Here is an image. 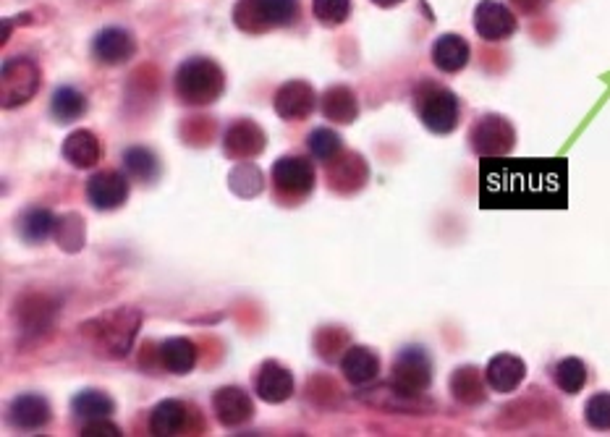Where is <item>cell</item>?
<instances>
[{
    "label": "cell",
    "instance_id": "cell-16",
    "mask_svg": "<svg viewBox=\"0 0 610 437\" xmlns=\"http://www.w3.org/2000/svg\"><path fill=\"white\" fill-rule=\"evenodd\" d=\"M262 147H265V134L254 121H236L223 139V152L234 160L257 158Z\"/></svg>",
    "mask_w": 610,
    "mask_h": 437
},
{
    "label": "cell",
    "instance_id": "cell-1",
    "mask_svg": "<svg viewBox=\"0 0 610 437\" xmlns=\"http://www.w3.org/2000/svg\"><path fill=\"white\" fill-rule=\"evenodd\" d=\"M566 173L553 163H493L482 165V199L487 205L542 207L563 205Z\"/></svg>",
    "mask_w": 610,
    "mask_h": 437
},
{
    "label": "cell",
    "instance_id": "cell-11",
    "mask_svg": "<svg viewBox=\"0 0 610 437\" xmlns=\"http://www.w3.org/2000/svg\"><path fill=\"white\" fill-rule=\"evenodd\" d=\"M270 176H273L275 189L291 194V197H307L315 189V168L307 158L291 155V158L275 160Z\"/></svg>",
    "mask_w": 610,
    "mask_h": 437
},
{
    "label": "cell",
    "instance_id": "cell-30",
    "mask_svg": "<svg viewBox=\"0 0 610 437\" xmlns=\"http://www.w3.org/2000/svg\"><path fill=\"white\" fill-rule=\"evenodd\" d=\"M553 380H556L558 388L569 396H576L579 390L587 385V364L576 356H569V359H561L556 364V372H553Z\"/></svg>",
    "mask_w": 610,
    "mask_h": 437
},
{
    "label": "cell",
    "instance_id": "cell-9",
    "mask_svg": "<svg viewBox=\"0 0 610 437\" xmlns=\"http://www.w3.org/2000/svg\"><path fill=\"white\" fill-rule=\"evenodd\" d=\"M131 194L129 178L121 171H100L92 173L87 181V199L100 212H113L126 205Z\"/></svg>",
    "mask_w": 610,
    "mask_h": 437
},
{
    "label": "cell",
    "instance_id": "cell-7",
    "mask_svg": "<svg viewBox=\"0 0 610 437\" xmlns=\"http://www.w3.org/2000/svg\"><path fill=\"white\" fill-rule=\"evenodd\" d=\"M391 383L396 385L404 396L419 398L432 383V362L422 346H406L398 351L393 362Z\"/></svg>",
    "mask_w": 610,
    "mask_h": 437
},
{
    "label": "cell",
    "instance_id": "cell-3",
    "mask_svg": "<svg viewBox=\"0 0 610 437\" xmlns=\"http://www.w3.org/2000/svg\"><path fill=\"white\" fill-rule=\"evenodd\" d=\"M176 95L186 105H213L223 89H226V74L218 63L197 55L189 58L176 71Z\"/></svg>",
    "mask_w": 610,
    "mask_h": 437
},
{
    "label": "cell",
    "instance_id": "cell-8",
    "mask_svg": "<svg viewBox=\"0 0 610 437\" xmlns=\"http://www.w3.org/2000/svg\"><path fill=\"white\" fill-rule=\"evenodd\" d=\"M469 144L480 158H503L514 150L516 131L503 116H482L469 131Z\"/></svg>",
    "mask_w": 610,
    "mask_h": 437
},
{
    "label": "cell",
    "instance_id": "cell-2",
    "mask_svg": "<svg viewBox=\"0 0 610 437\" xmlns=\"http://www.w3.org/2000/svg\"><path fill=\"white\" fill-rule=\"evenodd\" d=\"M142 328V315L134 307H116L110 312H103L95 320L84 322L82 335L87 338L97 354L110 356V359H121L131 351L134 338Z\"/></svg>",
    "mask_w": 610,
    "mask_h": 437
},
{
    "label": "cell",
    "instance_id": "cell-13",
    "mask_svg": "<svg viewBox=\"0 0 610 437\" xmlns=\"http://www.w3.org/2000/svg\"><path fill=\"white\" fill-rule=\"evenodd\" d=\"M317 105V95L312 84L302 82V79H291L275 92V113L283 121H304L312 116V110Z\"/></svg>",
    "mask_w": 610,
    "mask_h": 437
},
{
    "label": "cell",
    "instance_id": "cell-24",
    "mask_svg": "<svg viewBox=\"0 0 610 437\" xmlns=\"http://www.w3.org/2000/svg\"><path fill=\"white\" fill-rule=\"evenodd\" d=\"M160 364L171 375H189L197 367V346L189 338H168L160 346Z\"/></svg>",
    "mask_w": 610,
    "mask_h": 437
},
{
    "label": "cell",
    "instance_id": "cell-6",
    "mask_svg": "<svg viewBox=\"0 0 610 437\" xmlns=\"http://www.w3.org/2000/svg\"><path fill=\"white\" fill-rule=\"evenodd\" d=\"M40 89V69L32 58H14L3 66L0 74V95H3V108H19L27 105Z\"/></svg>",
    "mask_w": 610,
    "mask_h": 437
},
{
    "label": "cell",
    "instance_id": "cell-34",
    "mask_svg": "<svg viewBox=\"0 0 610 437\" xmlns=\"http://www.w3.org/2000/svg\"><path fill=\"white\" fill-rule=\"evenodd\" d=\"M82 435L84 437H121L124 432H121L118 424L108 422V419H95V422H84Z\"/></svg>",
    "mask_w": 610,
    "mask_h": 437
},
{
    "label": "cell",
    "instance_id": "cell-23",
    "mask_svg": "<svg viewBox=\"0 0 610 437\" xmlns=\"http://www.w3.org/2000/svg\"><path fill=\"white\" fill-rule=\"evenodd\" d=\"M58 220L50 210L45 207H29L16 218V231L27 244H42L50 239V233L55 231Z\"/></svg>",
    "mask_w": 610,
    "mask_h": 437
},
{
    "label": "cell",
    "instance_id": "cell-14",
    "mask_svg": "<svg viewBox=\"0 0 610 437\" xmlns=\"http://www.w3.org/2000/svg\"><path fill=\"white\" fill-rule=\"evenodd\" d=\"M213 411L223 427H241L254 417V403L247 390L239 385H228V388L215 390Z\"/></svg>",
    "mask_w": 610,
    "mask_h": 437
},
{
    "label": "cell",
    "instance_id": "cell-17",
    "mask_svg": "<svg viewBox=\"0 0 610 437\" xmlns=\"http://www.w3.org/2000/svg\"><path fill=\"white\" fill-rule=\"evenodd\" d=\"M527 377V364L514 354L493 356L485 367V380L495 393H514Z\"/></svg>",
    "mask_w": 610,
    "mask_h": 437
},
{
    "label": "cell",
    "instance_id": "cell-10",
    "mask_svg": "<svg viewBox=\"0 0 610 437\" xmlns=\"http://www.w3.org/2000/svg\"><path fill=\"white\" fill-rule=\"evenodd\" d=\"M516 27H519V21H516L514 11L503 6L501 0H482L480 6L474 8V29L482 40H508L516 32Z\"/></svg>",
    "mask_w": 610,
    "mask_h": 437
},
{
    "label": "cell",
    "instance_id": "cell-33",
    "mask_svg": "<svg viewBox=\"0 0 610 437\" xmlns=\"http://www.w3.org/2000/svg\"><path fill=\"white\" fill-rule=\"evenodd\" d=\"M584 419L592 430H610V393H595L584 406Z\"/></svg>",
    "mask_w": 610,
    "mask_h": 437
},
{
    "label": "cell",
    "instance_id": "cell-27",
    "mask_svg": "<svg viewBox=\"0 0 610 437\" xmlns=\"http://www.w3.org/2000/svg\"><path fill=\"white\" fill-rule=\"evenodd\" d=\"M50 113L58 123H74L87 113V97L74 87H58L50 100Z\"/></svg>",
    "mask_w": 610,
    "mask_h": 437
},
{
    "label": "cell",
    "instance_id": "cell-18",
    "mask_svg": "<svg viewBox=\"0 0 610 437\" xmlns=\"http://www.w3.org/2000/svg\"><path fill=\"white\" fill-rule=\"evenodd\" d=\"M8 419L19 430H42L50 422V403L40 393H21L8 406Z\"/></svg>",
    "mask_w": 610,
    "mask_h": 437
},
{
    "label": "cell",
    "instance_id": "cell-5",
    "mask_svg": "<svg viewBox=\"0 0 610 437\" xmlns=\"http://www.w3.org/2000/svg\"><path fill=\"white\" fill-rule=\"evenodd\" d=\"M417 113L419 121L425 123V129L432 134H440L446 137L451 131H456L459 126V97L453 95L451 89L443 87V84H432L425 82L419 84L417 89Z\"/></svg>",
    "mask_w": 610,
    "mask_h": 437
},
{
    "label": "cell",
    "instance_id": "cell-20",
    "mask_svg": "<svg viewBox=\"0 0 610 437\" xmlns=\"http://www.w3.org/2000/svg\"><path fill=\"white\" fill-rule=\"evenodd\" d=\"M341 372L351 385L372 383L380 372V356L370 346H346L341 356Z\"/></svg>",
    "mask_w": 610,
    "mask_h": 437
},
{
    "label": "cell",
    "instance_id": "cell-26",
    "mask_svg": "<svg viewBox=\"0 0 610 437\" xmlns=\"http://www.w3.org/2000/svg\"><path fill=\"white\" fill-rule=\"evenodd\" d=\"M71 411L82 422H95V419H108L116 411V401L103 390H82L71 401Z\"/></svg>",
    "mask_w": 610,
    "mask_h": 437
},
{
    "label": "cell",
    "instance_id": "cell-36",
    "mask_svg": "<svg viewBox=\"0 0 610 437\" xmlns=\"http://www.w3.org/2000/svg\"><path fill=\"white\" fill-rule=\"evenodd\" d=\"M372 3H375V6H380V8H396V6H401L404 0H372Z\"/></svg>",
    "mask_w": 610,
    "mask_h": 437
},
{
    "label": "cell",
    "instance_id": "cell-25",
    "mask_svg": "<svg viewBox=\"0 0 610 437\" xmlns=\"http://www.w3.org/2000/svg\"><path fill=\"white\" fill-rule=\"evenodd\" d=\"M323 116L333 123H354L359 116L357 95L349 87H330L323 95Z\"/></svg>",
    "mask_w": 610,
    "mask_h": 437
},
{
    "label": "cell",
    "instance_id": "cell-29",
    "mask_svg": "<svg viewBox=\"0 0 610 437\" xmlns=\"http://www.w3.org/2000/svg\"><path fill=\"white\" fill-rule=\"evenodd\" d=\"M124 168L131 178H137V181L150 184V181L158 178L160 160H158V155H155L152 150H147V147H129L124 155Z\"/></svg>",
    "mask_w": 610,
    "mask_h": 437
},
{
    "label": "cell",
    "instance_id": "cell-15",
    "mask_svg": "<svg viewBox=\"0 0 610 437\" xmlns=\"http://www.w3.org/2000/svg\"><path fill=\"white\" fill-rule=\"evenodd\" d=\"M254 388H257V396L265 403H286L288 398L294 396V375L281 362L268 359L260 367Z\"/></svg>",
    "mask_w": 610,
    "mask_h": 437
},
{
    "label": "cell",
    "instance_id": "cell-32",
    "mask_svg": "<svg viewBox=\"0 0 610 437\" xmlns=\"http://www.w3.org/2000/svg\"><path fill=\"white\" fill-rule=\"evenodd\" d=\"M312 14L323 27H341L351 16V0H312Z\"/></svg>",
    "mask_w": 610,
    "mask_h": 437
},
{
    "label": "cell",
    "instance_id": "cell-12",
    "mask_svg": "<svg viewBox=\"0 0 610 437\" xmlns=\"http://www.w3.org/2000/svg\"><path fill=\"white\" fill-rule=\"evenodd\" d=\"M92 55H95V61L105 63V66H121L137 55V40L129 29L105 27L92 40Z\"/></svg>",
    "mask_w": 610,
    "mask_h": 437
},
{
    "label": "cell",
    "instance_id": "cell-4",
    "mask_svg": "<svg viewBox=\"0 0 610 437\" xmlns=\"http://www.w3.org/2000/svg\"><path fill=\"white\" fill-rule=\"evenodd\" d=\"M299 16V0H239L234 24L247 35H265L270 29L288 27Z\"/></svg>",
    "mask_w": 610,
    "mask_h": 437
},
{
    "label": "cell",
    "instance_id": "cell-35",
    "mask_svg": "<svg viewBox=\"0 0 610 437\" xmlns=\"http://www.w3.org/2000/svg\"><path fill=\"white\" fill-rule=\"evenodd\" d=\"M511 3H514V6L519 8L521 14L535 16L537 11H540V8L545 6V3H548V0H511Z\"/></svg>",
    "mask_w": 610,
    "mask_h": 437
},
{
    "label": "cell",
    "instance_id": "cell-19",
    "mask_svg": "<svg viewBox=\"0 0 610 437\" xmlns=\"http://www.w3.org/2000/svg\"><path fill=\"white\" fill-rule=\"evenodd\" d=\"M61 155L69 165H74L79 171H87V168H95L100 163V158H103V144H100V139L90 129L71 131L66 142H63Z\"/></svg>",
    "mask_w": 610,
    "mask_h": 437
},
{
    "label": "cell",
    "instance_id": "cell-21",
    "mask_svg": "<svg viewBox=\"0 0 610 437\" xmlns=\"http://www.w3.org/2000/svg\"><path fill=\"white\" fill-rule=\"evenodd\" d=\"M186 424H189V409H186V403L176 401V398L160 401L150 414V432L158 437L184 435Z\"/></svg>",
    "mask_w": 610,
    "mask_h": 437
},
{
    "label": "cell",
    "instance_id": "cell-22",
    "mask_svg": "<svg viewBox=\"0 0 610 437\" xmlns=\"http://www.w3.org/2000/svg\"><path fill=\"white\" fill-rule=\"evenodd\" d=\"M469 42L459 35H443L432 45V63L438 66L443 74H456L469 63Z\"/></svg>",
    "mask_w": 610,
    "mask_h": 437
},
{
    "label": "cell",
    "instance_id": "cell-31",
    "mask_svg": "<svg viewBox=\"0 0 610 437\" xmlns=\"http://www.w3.org/2000/svg\"><path fill=\"white\" fill-rule=\"evenodd\" d=\"M307 147H309V155H312V158L325 160V163H333V160H336L343 150L341 134L333 129H328V126H320V129H315L307 137Z\"/></svg>",
    "mask_w": 610,
    "mask_h": 437
},
{
    "label": "cell",
    "instance_id": "cell-28",
    "mask_svg": "<svg viewBox=\"0 0 610 437\" xmlns=\"http://www.w3.org/2000/svg\"><path fill=\"white\" fill-rule=\"evenodd\" d=\"M451 393L456 401L461 403H482L485 401V383H482V375L477 367H459L451 375Z\"/></svg>",
    "mask_w": 610,
    "mask_h": 437
}]
</instances>
